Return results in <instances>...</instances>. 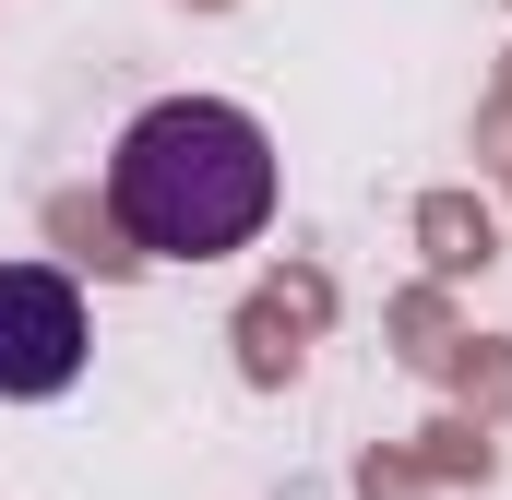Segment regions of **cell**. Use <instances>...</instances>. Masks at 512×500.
Instances as JSON below:
<instances>
[{"mask_svg":"<svg viewBox=\"0 0 512 500\" xmlns=\"http://www.w3.org/2000/svg\"><path fill=\"white\" fill-rule=\"evenodd\" d=\"M84 298H72V274H48V262H0V405H48V393H72L84 370Z\"/></svg>","mask_w":512,"mask_h":500,"instance_id":"7a4b0ae2","label":"cell"},{"mask_svg":"<svg viewBox=\"0 0 512 500\" xmlns=\"http://www.w3.org/2000/svg\"><path fill=\"white\" fill-rule=\"evenodd\" d=\"M108 215L155 262H227V250H251L262 215H274V143H262V120L227 108V96L143 108L120 131V155H108Z\"/></svg>","mask_w":512,"mask_h":500,"instance_id":"6da1fadb","label":"cell"}]
</instances>
